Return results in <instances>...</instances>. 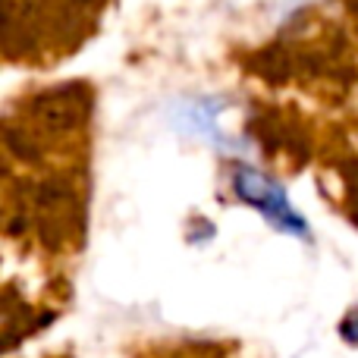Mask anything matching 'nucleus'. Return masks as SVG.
<instances>
[{
  "instance_id": "f257e3e1",
  "label": "nucleus",
  "mask_w": 358,
  "mask_h": 358,
  "mask_svg": "<svg viewBox=\"0 0 358 358\" xmlns=\"http://www.w3.org/2000/svg\"><path fill=\"white\" fill-rule=\"evenodd\" d=\"M233 192L245 204H252L255 210H261L277 229L305 233V220L292 210L286 192L280 189L273 179H267L264 173H258V170H252V167H236L233 170Z\"/></svg>"
},
{
  "instance_id": "f03ea898",
  "label": "nucleus",
  "mask_w": 358,
  "mask_h": 358,
  "mask_svg": "<svg viewBox=\"0 0 358 358\" xmlns=\"http://www.w3.org/2000/svg\"><path fill=\"white\" fill-rule=\"evenodd\" d=\"M343 336H346L349 343H358V311H352V315L346 317V321H343Z\"/></svg>"
}]
</instances>
